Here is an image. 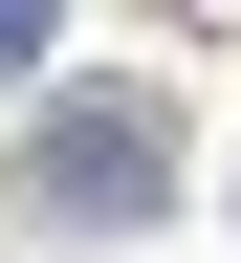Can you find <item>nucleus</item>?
I'll list each match as a JSON object with an SVG mask.
<instances>
[{
  "instance_id": "2",
  "label": "nucleus",
  "mask_w": 241,
  "mask_h": 263,
  "mask_svg": "<svg viewBox=\"0 0 241 263\" xmlns=\"http://www.w3.org/2000/svg\"><path fill=\"white\" fill-rule=\"evenodd\" d=\"M44 22H66V0H0V88H22V66H44Z\"/></svg>"
},
{
  "instance_id": "1",
  "label": "nucleus",
  "mask_w": 241,
  "mask_h": 263,
  "mask_svg": "<svg viewBox=\"0 0 241 263\" xmlns=\"http://www.w3.org/2000/svg\"><path fill=\"white\" fill-rule=\"evenodd\" d=\"M22 219H66V241L176 219V110H154V88H66V110L22 132Z\"/></svg>"
}]
</instances>
